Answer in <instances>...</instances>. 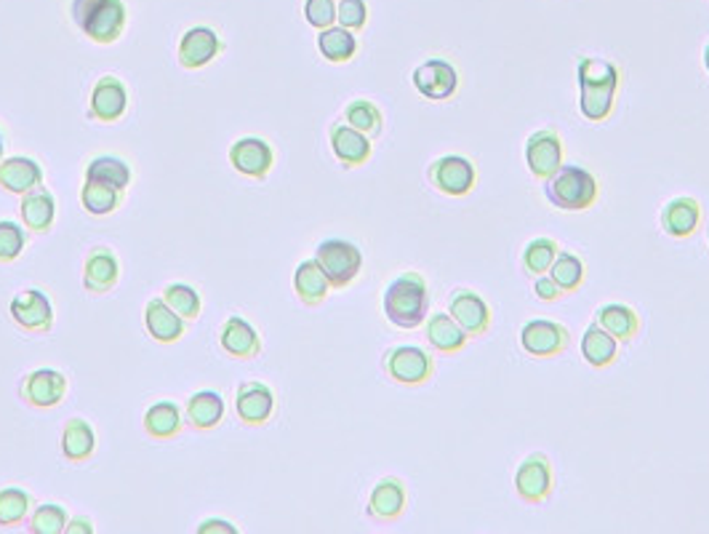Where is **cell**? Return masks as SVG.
<instances>
[{"instance_id": "1", "label": "cell", "mask_w": 709, "mask_h": 534, "mask_svg": "<svg viewBox=\"0 0 709 534\" xmlns=\"http://www.w3.org/2000/svg\"><path fill=\"white\" fill-rule=\"evenodd\" d=\"M579 78V113L590 124H603L611 118L616 105V91H619L621 72L608 59L584 57L577 67Z\"/></svg>"}, {"instance_id": "2", "label": "cell", "mask_w": 709, "mask_h": 534, "mask_svg": "<svg viewBox=\"0 0 709 534\" xmlns=\"http://www.w3.org/2000/svg\"><path fill=\"white\" fill-rule=\"evenodd\" d=\"M384 318L397 329H419L430 315V289L425 276L417 270H408L397 276L384 289Z\"/></svg>"}, {"instance_id": "3", "label": "cell", "mask_w": 709, "mask_h": 534, "mask_svg": "<svg viewBox=\"0 0 709 534\" xmlns=\"http://www.w3.org/2000/svg\"><path fill=\"white\" fill-rule=\"evenodd\" d=\"M70 16L85 38L100 46L115 44L128 22L124 0H70Z\"/></svg>"}, {"instance_id": "4", "label": "cell", "mask_w": 709, "mask_h": 534, "mask_svg": "<svg viewBox=\"0 0 709 534\" xmlns=\"http://www.w3.org/2000/svg\"><path fill=\"white\" fill-rule=\"evenodd\" d=\"M544 196L560 211H586L597 204L601 187L584 166L568 163L544 182Z\"/></svg>"}, {"instance_id": "5", "label": "cell", "mask_w": 709, "mask_h": 534, "mask_svg": "<svg viewBox=\"0 0 709 534\" xmlns=\"http://www.w3.org/2000/svg\"><path fill=\"white\" fill-rule=\"evenodd\" d=\"M317 265L332 281V289H347L363 270V254L360 248L341 239H328L315 248Z\"/></svg>"}, {"instance_id": "6", "label": "cell", "mask_w": 709, "mask_h": 534, "mask_svg": "<svg viewBox=\"0 0 709 534\" xmlns=\"http://www.w3.org/2000/svg\"><path fill=\"white\" fill-rule=\"evenodd\" d=\"M384 372L397 385L417 387L425 385L435 374V361H432V356L425 348L400 345V348L387 350V356H384Z\"/></svg>"}, {"instance_id": "7", "label": "cell", "mask_w": 709, "mask_h": 534, "mask_svg": "<svg viewBox=\"0 0 709 534\" xmlns=\"http://www.w3.org/2000/svg\"><path fill=\"white\" fill-rule=\"evenodd\" d=\"M430 182L443 196L464 198L478 185V169L464 155H443L430 166Z\"/></svg>"}, {"instance_id": "8", "label": "cell", "mask_w": 709, "mask_h": 534, "mask_svg": "<svg viewBox=\"0 0 709 534\" xmlns=\"http://www.w3.org/2000/svg\"><path fill=\"white\" fill-rule=\"evenodd\" d=\"M460 81L462 78H460V70H456V65L443 57L427 59V62H421L411 76L414 89L430 102L451 100V96L460 91Z\"/></svg>"}, {"instance_id": "9", "label": "cell", "mask_w": 709, "mask_h": 534, "mask_svg": "<svg viewBox=\"0 0 709 534\" xmlns=\"http://www.w3.org/2000/svg\"><path fill=\"white\" fill-rule=\"evenodd\" d=\"M563 139L555 129H539L525 139V163L536 179L547 182L563 166Z\"/></svg>"}, {"instance_id": "10", "label": "cell", "mask_w": 709, "mask_h": 534, "mask_svg": "<svg viewBox=\"0 0 709 534\" xmlns=\"http://www.w3.org/2000/svg\"><path fill=\"white\" fill-rule=\"evenodd\" d=\"M9 315L16 326L30 334H48L54 326V307L46 291L24 289L11 300Z\"/></svg>"}, {"instance_id": "11", "label": "cell", "mask_w": 709, "mask_h": 534, "mask_svg": "<svg viewBox=\"0 0 709 534\" xmlns=\"http://www.w3.org/2000/svg\"><path fill=\"white\" fill-rule=\"evenodd\" d=\"M67 396V378L57 369H35L20 382V398L33 409H54Z\"/></svg>"}, {"instance_id": "12", "label": "cell", "mask_w": 709, "mask_h": 534, "mask_svg": "<svg viewBox=\"0 0 709 534\" xmlns=\"http://www.w3.org/2000/svg\"><path fill=\"white\" fill-rule=\"evenodd\" d=\"M230 163L237 174L248 179H267V174L275 166V150L267 139L261 137H243L237 142H232L230 148Z\"/></svg>"}, {"instance_id": "13", "label": "cell", "mask_w": 709, "mask_h": 534, "mask_svg": "<svg viewBox=\"0 0 709 534\" xmlns=\"http://www.w3.org/2000/svg\"><path fill=\"white\" fill-rule=\"evenodd\" d=\"M515 489L518 497L528 506H542L553 495V465H549L547 454H528L515 473Z\"/></svg>"}, {"instance_id": "14", "label": "cell", "mask_w": 709, "mask_h": 534, "mask_svg": "<svg viewBox=\"0 0 709 534\" xmlns=\"http://www.w3.org/2000/svg\"><path fill=\"white\" fill-rule=\"evenodd\" d=\"M275 406H278V400H275L272 387L267 385V382L251 380L237 387L235 415L237 420L248 425V428H261V425L270 422L275 415Z\"/></svg>"}, {"instance_id": "15", "label": "cell", "mask_w": 709, "mask_h": 534, "mask_svg": "<svg viewBox=\"0 0 709 534\" xmlns=\"http://www.w3.org/2000/svg\"><path fill=\"white\" fill-rule=\"evenodd\" d=\"M571 343V334L558 321H528L521 332V348L531 358H555Z\"/></svg>"}, {"instance_id": "16", "label": "cell", "mask_w": 709, "mask_h": 534, "mask_svg": "<svg viewBox=\"0 0 709 534\" xmlns=\"http://www.w3.org/2000/svg\"><path fill=\"white\" fill-rule=\"evenodd\" d=\"M128 111V89L120 78L102 76L91 89L89 102V118L100 120V124H115Z\"/></svg>"}, {"instance_id": "17", "label": "cell", "mask_w": 709, "mask_h": 534, "mask_svg": "<svg viewBox=\"0 0 709 534\" xmlns=\"http://www.w3.org/2000/svg\"><path fill=\"white\" fill-rule=\"evenodd\" d=\"M449 313L467 332V337H483L491 329V307L473 289L454 291V297L449 300Z\"/></svg>"}, {"instance_id": "18", "label": "cell", "mask_w": 709, "mask_h": 534, "mask_svg": "<svg viewBox=\"0 0 709 534\" xmlns=\"http://www.w3.org/2000/svg\"><path fill=\"white\" fill-rule=\"evenodd\" d=\"M224 51L222 38H219L217 30L211 27H189L179 40V65L185 70H200V67L211 65L219 54Z\"/></svg>"}, {"instance_id": "19", "label": "cell", "mask_w": 709, "mask_h": 534, "mask_svg": "<svg viewBox=\"0 0 709 534\" xmlns=\"http://www.w3.org/2000/svg\"><path fill=\"white\" fill-rule=\"evenodd\" d=\"M328 142H332L334 158L345 169L363 166V163H369L371 153H374L371 137L352 129L350 124H332V129H328Z\"/></svg>"}, {"instance_id": "20", "label": "cell", "mask_w": 709, "mask_h": 534, "mask_svg": "<svg viewBox=\"0 0 709 534\" xmlns=\"http://www.w3.org/2000/svg\"><path fill=\"white\" fill-rule=\"evenodd\" d=\"M120 278V263L109 246L89 248L83 259V287L91 294H107Z\"/></svg>"}, {"instance_id": "21", "label": "cell", "mask_w": 709, "mask_h": 534, "mask_svg": "<svg viewBox=\"0 0 709 534\" xmlns=\"http://www.w3.org/2000/svg\"><path fill=\"white\" fill-rule=\"evenodd\" d=\"M144 329L155 343L174 345L187 334V321L171 311L163 297H155L144 305Z\"/></svg>"}, {"instance_id": "22", "label": "cell", "mask_w": 709, "mask_h": 534, "mask_svg": "<svg viewBox=\"0 0 709 534\" xmlns=\"http://www.w3.org/2000/svg\"><path fill=\"white\" fill-rule=\"evenodd\" d=\"M219 345L230 358H237V361H248V358H256L261 353V337L254 326L248 324L241 315H230L224 321L222 332H219Z\"/></svg>"}, {"instance_id": "23", "label": "cell", "mask_w": 709, "mask_h": 534, "mask_svg": "<svg viewBox=\"0 0 709 534\" xmlns=\"http://www.w3.org/2000/svg\"><path fill=\"white\" fill-rule=\"evenodd\" d=\"M369 515L379 524H390V521L400 519L403 511H406V487H403L400 478L387 476L379 478L376 487L371 489L369 497Z\"/></svg>"}, {"instance_id": "24", "label": "cell", "mask_w": 709, "mask_h": 534, "mask_svg": "<svg viewBox=\"0 0 709 534\" xmlns=\"http://www.w3.org/2000/svg\"><path fill=\"white\" fill-rule=\"evenodd\" d=\"M43 185V169L33 158H3L0 161V187L11 196H24Z\"/></svg>"}, {"instance_id": "25", "label": "cell", "mask_w": 709, "mask_h": 534, "mask_svg": "<svg viewBox=\"0 0 709 534\" xmlns=\"http://www.w3.org/2000/svg\"><path fill=\"white\" fill-rule=\"evenodd\" d=\"M701 224V204L696 198H672L662 209V230L670 239H690Z\"/></svg>"}, {"instance_id": "26", "label": "cell", "mask_w": 709, "mask_h": 534, "mask_svg": "<svg viewBox=\"0 0 709 534\" xmlns=\"http://www.w3.org/2000/svg\"><path fill=\"white\" fill-rule=\"evenodd\" d=\"M20 211H22L24 228L33 230V233L46 235L48 230L54 228V220H57V200H54L51 193L40 185L35 187V190L24 193Z\"/></svg>"}, {"instance_id": "27", "label": "cell", "mask_w": 709, "mask_h": 534, "mask_svg": "<svg viewBox=\"0 0 709 534\" xmlns=\"http://www.w3.org/2000/svg\"><path fill=\"white\" fill-rule=\"evenodd\" d=\"M293 291H297V297L307 307H317L326 302V297L332 294V281L323 272V267L317 265V259H304L297 267V272H293Z\"/></svg>"}, {"instance_id": "28", "label": "cell", "mask_w": 709, "mask_h": 534, "mask_svg": "<svg viewBox=\"0 0 709 534\" xmlns=\"http://www.w3.org/2000/svg\"><path fill=\"white\" fill-rule=\"evenodd\" d=\"M425 332H427V343L438 350V353L454 356L464 350L467 345V332L451 318V313H432L430 318L425 321Z\"/></svg>"}, {"instance_id": "29", "label": "cell", "mask_w": 709, "mask_h": 534, "mask_svg": "<svg viewBox=\"0 0 709 534\" xmlns=\"http://www.w3.org/2000/svg\"><path fill=\"white\" fill-rule=\"evenodd\" d=\"M224 411H228V406H224L222 393L217 391H200L187 400V422L189 428L200 430V433L219 428Z\"/></svg>"}, {"instance_id": "30", "label": "cell", "mask_w": 709, "mask_h": 534, "mask_svg": "<svg viewBox=\"0 0 709 534\" xmlns=\"http://www.w3.org/2000/svg\"><path fill=\"white\" fill-rule=\"evenodd\" d=\"M94 449L96 436L89 420H83V417H70L62 428V454L67 463H85V460H91Z\"/></svg>"}, {"instance_id": "31", "label": "cell", "mask_w": 709, "mask_h": 534, "mask_svg": "<svg viewBox=\"0 0 709 534\" xmlns=\"http://www.w3.org/2000/svg\"><path fill=\"white\" fill-rule=\"evenodd\" d=\"M182 425H185V417L174 400H158L144 411V430L155 441L176 439L182 433Z\"/></svg>"}, {"instance_id": "32", "label": "cell", "mask_w": 709, "mask_h": 534, "mask_svg": "<svg viewBox=\"0 0 709 534\" xmlns=\"http://www.w3.org/2000/svg\"><path fill=\"white\" fill-rule=\"evenodd\" d=\"M582 356L590 367L595 369H605L619 358V339L614 334H608L603 329L601 324H590L586 326L584 337H582Z\"/></svg>"}, {"instance_id": "33", "label": "cell", "mask_w": 709, "mask_h": 534, "mask_svg": "<svg viewBox=\"0 0 709 534\" xmlns=\"http://www.w3.org/2000/svg\"><path fill=\"white\" fill-rule=\"evenodd\" d=\"M595 321L605 332L614 334L619 343H632L640 332L638 313H635L629 305H621V302H611V305L597 307Z\"/></svg>"}, {"instance_id": "34", "label": "cell", "mask_w": 709, "mask_h": 534, "mask_svg": "<svg viewBox=\"0 0 709 534\" xmlns=\"http://www.w3.org/2000/svg\"><path fill=\"white\" fill-rule=\"evenodd\" d=\"M317 51L332 65L352 62L354 54H358V38H354L352 30L341 27V24L339 27H326L317 35Z\"/></svg>"}, {"instance_id": "35", "label": "cell", "mask_w": 709, "mask_h": 534, "mask_svg": "<svg viewBox=\"0 0 709 534\" xmlns=\"http://www.w3.org/2000/svg\"><path fill=\"white\" fill-rule=\"evenodd\" d=\"M85 179L105 182V185H113L126 193V187L131 185V169H128V163L118 155H96L91 158L89 166H85Z\"/></svg>"}, {"instance_id": "36", "label": "cell", "mask_w": 709, "mask_h": 534, "mask_svg": "<svg viewBox=\"0 0 709 534\" xmlns=\"http://www.w3.org/2000/svg\"><path fill=\"white\" fill-rule=\"evenodd\" d=\"M120 200H124V190H118V187L105 185V182H96V179H85L81 190V204L89 214L94 217L113 214V211L120 206Z\"/></svg>"}, {"instance_id": "37", "label": "cell", "mask_w": 709, "mask_h": 534, "mask_svg": "<svg viewBox=\"0 0 709 534\" xmlns=\"http://www.w3.org/2000/svg\"><path fill=\"white\" fill-rule=\"evenodd\" d=\"M549 278H553L560 289H563V294H573V291L584 283L586 267L582 259L577 257V254L558 252L553 267H549Z\"/></svg>"}, {"instance_id": "38", "label": "cell", "mask_w": 709, "mask_h": 534, "mask_svg": "<svg viewBox=\"0 0 709 534\" xmlns=\"http://www.w3.org/2000/svg\"><path fill=\"white\" fill-rule=\"evenodd\" d=\"M345 120L352 126V129L363 131L365 137L376 139L384 129V115L374 102L369 100H352L350 105L345 107Z\"/></svg>"}, {"instance_id": "39", "label": "cell", "mask_w": 709, "mask_h": 534, "mask_svg": "<svg viewBox=\"0 0 709 534\" xmlns=\"http://www.w3.org/2000/svg\"><path fill=\"white\" fill-rule=\"evenodd\" d=\"M161 297L171 311L182 315L187 324H193V321L200 318V307H204V302H200V294L189 287V283H168Z\"/></svg>"}, {"instance_id": "40", "label": "cell", "mask_w": 709, "mask_h": 534, "mask_svg": "<svg viewBox=\"0 0 709 534\" xmlns=\"http://www.w3.org/2000/svg\"><path fill=\"white\" fill-rule=\"evenodd\" d=\"M560 252V244L553 239H534L528 241L523 248V270L528 272V276H544V272H549V267H553L555 257H558Z\"/></svg>"}, {"instance_id": "41", "label": "cell", "mask_w": 709, "mask_h": 534, "mask_svg": "<svg viewBox=\"0 0 709 534\" xmlns=\"http://www.w3.org/2000/svg\"><path fill=\"white\" fill-rule=\"evenodd\" d=\"M33 508V497L20 487L0 489V526H20Z\"/></svg>"}, {"instance_id": "42", "label": "cell", "mask_w": 709, "mask_h": 534, "mask_svg": "<svg viewBox=\"0 0 709 534\" xmlns=\"http://www.w3.org/2000/svg\"><path fill=\"white\" fill-rule=\"evenodd\" d=\"M67 521L70 519H67V511L62 506H57V502H46V506H40L38 511L33 513L27 530L33 534H65Z\"/></svg>"}, {"instance_id": "43", "label": "cell", "mask_w": 709, "mask_h": 534, "mask_svg": "<svg viewBox=\"0 0 709 534\" xmlns=\"http://www.w3.org/2000/svg\"><path fill=\"white\" fill-rule=\"evenodd\" d=\"M24 246H27V235L16 222L3 220L0 222V265L16 263L22 257Z\"/></svg>"}, {"instance_id": "44", "label": "cell", "mask_w": 709, "mask_h": 534, "mask_svg": "<svg viewBox=\"0 0 709 534\" xmlns=\"http://www.w3.org/2000/svg\"><path fill=\"white\" fill-rule=\"evenodd\" d=\"M336 22L341 27L352 30V33H360L369 24V3L365 0H339V5H336Z\"/></svg>"}, {"instance_id": "45", "label": "cell", "mask_w": 709, "mask_h": 534, "mask_svg": "<svg viewBox=\"0 0 709 534\" xmlns=\"http://www.w3.org/2000/svg\"><path fill=\"white\" fill-rule=\"evenodd\" d=\"M304 20L315 30L334 27L336 22V3L334 0H304Z\"/></svg>"}, {"instance_id": "46", "label": "cell", "mask_w": 709, "mask_h": 534, "mask_svg": "<svg viewBox=\"0 0 709 534\" xmlns=\"http://www.w3.org/2000/svg\"><path fill=\"white\" fill-rule=\"evenodd\" d=\"M534 297H536V300H542V302H558L560 297H563V289H560L558 283L553 281V278L536 276Z\"/></svg>"}, {"instance_id": "47", "label": "cell", "mask_w": 709, "mask_h": 534, "mask_svg": "<svg viewBox=\"0 0 709 534\" xmlns=\"http://www.w3.org/2000/svg\"><path fill=\"white\" fill-rule=\"evenodd\" d=\"M213 532L237 534V526L230 524V521H222V519H206V521H200L198 534H213Z\"/></svg>"}, {"instance_id": "48", "label": "cell", "mask_w": 709, "mask_h": 534, "mask_svg": "<svg viewBox=\"0 0 709 534\" xmlns=\"http://www.w3.org/2000/svg\"><path fill=\"white\" fill-rule=\"evenodd\" d=\"M65 534H94V524L89 519H72L67 521Z\"/></svg>"}, {"instance_id": "49", "label": "cell", "mask_w": 709, "mask_h": 534, "mask_svg": "<svg viewBox=\"0 0 709 534\" xmlns=\"http://www.w3.org/2000/svg\"><path fill=\"white\" fill-rule=\"evenodd\" d=\"M705 67H707V72H709V44L705 46Z\"/></svg>"}, {"instance_id": "50", "label": "cell", "mask_w": 709, "mask_h": 534, "mask_svg": "<svg viewBox=\"0 0 709 534\" xmlns=\"http://www.w3.org/2000/svg\"><path fill=\"white\" fill-rule=\"evenodd\" d=\"M3 150H5V142H3V134H0V161H3Z\"/></svg>"}, {"instance_id": "51", "label": "cell", "mask_w": 709, "mask_h": 534, "mask_svg": "<svg viewBox=\"0 0 709 534\" xmlns=\"http://www.w3.org/2000/svg\"><path fill=\"white\" fill-rule=\"evenodd\" d=\"M707 239H709V230H707Z\"/></svg>"}]
</instances>
